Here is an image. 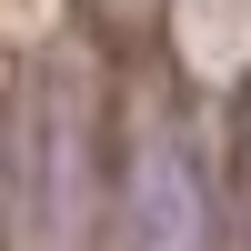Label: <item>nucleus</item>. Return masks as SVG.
Segmentation results:
<instances>
[{"label": "nucleus", "instance_id": "obj_1", "mask_svg": "<svg viewBox=\"0 0 251 251\" xmlns=\"http://www.w3.org/2000/svg\"><path fill=\"white\" fill-rule=\"evenodd\" d=\"M131 241L141 251H211V191H201L191 151H181L171 131L141 151L131 171Z\"/></svg>", "mask_w": 251, "mask_h": 251}]
</instances>
